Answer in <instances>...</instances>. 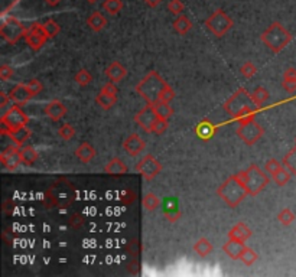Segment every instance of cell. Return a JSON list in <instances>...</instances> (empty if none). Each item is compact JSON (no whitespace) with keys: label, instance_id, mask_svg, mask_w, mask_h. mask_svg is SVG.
<instances>
[{"label":"cell","instance_id":"cell-53","mask_svg":"<svg viewBox=\"0 0 296 277\" xmlns=\"http://www.w3.org/2000/svg\"><path fill=\"white\" fill-rule=\"evenodd\" d=\"M45 2H46L48 5H51V6H55V5H58L61 0H45Z\"/></svg>","mask_w":296,"mask_h":277},{"label":"cell","instance_id":"cell-27","mask_svg":"<svg viewBox=\"0 0 296 277\" xmlns=\"http://www.w3.org/2000/svg\"><path fill=\"white\" fill-rule=\"evenodd\" d=\"M95 103L98 104L103 110H110L113 108L117 103V97L116 95H110V94H106V92H101L95 97Z\"/></svg>","mask_w":296,"mask_h":277},{"label":"cell","instance_id":"cell-9","mask_svg":"<svg viewBox=\"0 0 296 277\" xmlns=\"http://www.w3.org/2000/svg\"><path fill=\"white\" fill-rule=\"evenodd\" d=\"M265 133L263 127L259 123H256L253 120H249V122H244V123H239V129H237V136L243 140V143L247 146H252V144L257 143L262 136Z\"/></svg>","mask_w":296,"mask_h":277},{"label":"cell","instance_id":"cell-1","mask_svg":"<svg viewBox=\"0 0 296 277\" xmlns=\"http://www.w3.org/2000/svg\"><path fill=\"white\" fill-rule=\"evenodd\" d=\"M260 107L254 103L252 94L244 88H239L233 95L224 103V110L237 120V123H244L253 120Z\"/></svg>","mask_w":296,"mask_h":277},{"label":"cell","instance_id":"cell-49","mask_svg":"<svg viewBox=\"0 0 296 277\" xmlns=\"http://www.w3.org/2000/svg\"><path fill=\"white\" fill-rule=\"evenodd\" d=\"M101 92H106V94H110V95H116L117 97V87L114 82H107L106 85L101 88Z\"/></svg>","mask_w":296,"mask_h":277},{"label":"cell","instance_id":"cell-48","mask_svg":"<svg viewBox=\"0 0 296 277\" xmlns=\"http://www.w3.org/2000/svg\"><path fill=\"white\" fill-rule=\"evenodd\" d=\"M282 87L285 88V91L295 92L296 91V78H286V80L283 78Z\"/></svg>","mask_w":296,"mask_h":277},{"label":"cell","instance_id":"cell-39","mask_svg":"<svg viewBox=\"0 0 296 277\" xmlns=\"http://www.w3.org/2000/svg\"><path fill=\"white\" fill-rule=\"evenodd\" d=\"M74 80L80 87H87V85H90V82L93 81V77H91L90 72L83 68V70H80V71L75 74Z\"/></svg>","mask_w":296,"mask_h":277},{"label":"cell","instance_id":"cell-6","mask_svg":"<svg viewBox=\"0 0 296 277\" xmlns=\"http://www.w3.org/2000/svg\"><path fill=\"white\" fill-rule=\"evenodd\" d=\"M0 123H2V134H6L18 127H22V126H28L29 123V117L28 114L25 113L21 108L19 104L11 107L8 112L2 114V119H0Z\"/></svg>","mask_w":296,"mask_h":277},{"label":"cell","instance_id":"cell-34","mask_svg":"<svg viewBox=\"0 0 296 277\" xmlns=\"http://www.w3.org/2000/svg\"><path fill=\"white\" fill-rule=\"evenodd\" d=\"M159 205H160V199L158 198V195H155L153 192L145 194V196H143V206H145V209L155 211Z\"/></svg>","mask_w":296,"mask_h":277},{"label":"cell","instance_id":"cell-51","mask_svg":"<svg viewBox=\"0 0 296 277\" xmlns=\"http://www.w3.org/2000/svg\"><path fill=\"white\" fill-rule=\"evenodd\" d=\"M283 78H296V68H287L283 72Z\"/></svg>","mask_w":296,"mask_h":277},{"label":"cell","instance_id":"cell-26","mask_svg":"<svg viewBox=\"0 0 296 277\" xmlns=\"http://www.w3.org/2000/svg\"><path fill=\"white\" fill-rule=\"evenodd\" d=\"M214 247H212L211 241L208 238H200L195 244H194V251L198 254L200 257H207L208 254H211Z\"/></svg>","mask_w":296,"mask_h":277},{"label":"cell","instance_id":"cell-47","mask_svg":"<svg viewBox=\"0 0 296 277\" xmlns=\"http://www.w3.org/2000/svg\"><path fill=\"white\" fill-rule=\"evenodd\" d=\"M26 84H28L29 90H31L32 94H33V97H35V95H38L39 92L42 91V84L38 81V80H31V81L26 82Z\"/></svg>","mask_w":296,"mask_h":277},{"label":"cell","instance_id":"cell-45","mask_svg":"<svg viewBox=\"0 0 296 277\" xmlns=\"http://www.w3.org/2000/svg\"><path fill=\"white\" fill-rule=\"evenodd\" d=\"M168 11L173 15H181L184 11V3L182 0H170L168 3Z\"/></svg>","mask_w":296,"mask_h":277},{"label":"cell","instance_id":"cell-20","mask_svg":"<svg viewBox=\"0 0 296 277\" xmlns=\"http://www.w3.org/2000/svg\"><path fill=\"white\" fill-rule=\"evenodd\" d=\"M246 244L242 241H235V240H228V243H225L222 246V250L227 256L230 257L231 260H240V256L243 253Z\"/></svg>","mask_w":296,"mask_h":277},{"label":"cell","instance_id":"cell-19","mask_svg":"<svg viewBox=\"0 0 296 277\" xmlns=\"http://www.w3.org/2000/svg\"><path fill=\"white\" fill-rule=\"evenodd\" d=\"M106 75L111 82H120L127 75V70L119 61H113L107 67Z\"/></svg>","mask_w":296,"mask_h":277},{"label":"cell","instance_id":"cell-24","mask_svg":"<svg viewBox=\"0 0 296 277\" xmlns=\"http://www.w3.org/2000/svg\"><path fill=\"white\" fill-rule=\"evenodd\" d=\"M217 132V126L215 124H212L210 120H202L201 123L198 124V126H195V133L198 134L201 139L204 140H208V139H211L214 133Z\"/></svg>","mask_w":296,"mask_h":277},{"label":"cell","instance_id":"cell-33","mask_svg":"<svg viewBox=\"0 0 296 277\" xmlns=\"http://www.w3.org/2000/svg\"><path fill=\"white\" fill-rule=\"evenodd\" d=\"M252 98H253L254 103L262 108L263 104L269 100V91H267L266 88H263V87H257V88L252 92Z\"/></svg>","mask_w":296,"mask_h":277},{"label":"cell","instance_id":"cell-32","mask_svg":"<svg viewBox=\"0 0 296 277\" xmlns=\"http://www.w3.org/2000/svg\"><path fill=\"white\" fill-rule=\"evenodd\" d=\"M42 29L45 32V35L48 36V39H51V38H55L60 31H61V28H60V25L56 23V22L53 21V19H48L46 22H43L42 23Z\"/></svg>","mask_w":296,"mask_h":277},{"label":"cell","instance_id":"cell-8","mask_svg":"<svg viewBox=\"0 0 296 277\" xmlns=\"http://www.w3.org/2000/svg\"><path fill=\"white\" fill-rule=\"evenodd\" d=\"M233 19L221 9L214 12L211 16L205 21V28L217 38H222L227 32L233 28Z\"/></svg>","mask_w":296,"mask_h":277},{"label":"cell","instance_id":"cell-29","mask_svg":"<svg viewBox=\"0 0 296 277\" xmlns=\"http://www.w3.org/2000/svg\"><path fill=\"white\" fill-rule=\"evenodd\" d=\"M191 28H192V22H191L190 18L185 16V15H180L178 19L173 22V29H175L176 33H180V35L188 33V32L191 31Z\"/></svg>","mask_w":296,"mask_h":277},{"label":"cell","instance_id":"cell-35","mask_svg":"<svg viewBox=\"0 0 296 277\" xmlns=\"http://www.w3.org/2000/svg\"><path fill=\"white\" fill-rule=\"evenodd\" d=\"M103 9L108 13V15H117L119 12L123 9V2L122 0H104L103 3Z\"/></svg>","mask_w":296,"mask_h":277},{"label":"cell","instance_id":"cell-7","mask_svg":"<svg viewBox=\"0 0 296 277\" xmlns=\"http://www.w3.org/2000/svg\"><path fill=\"white\" fill-rule=\"evenodd\" d=\"M26 28L18 18L15 16H3L0 23V35L9 43H16L21 38H25Z\"/></svg>","mask_w":296,"mask_h":277},{"label":"cell","instance_id":"cell-14","mask_svg":"<svg viewBox=\"0 0 296 277\" xmlns=\"http://www.w3.org/2000/svg\"><path fill=\"white\" fill-rule=\"evenodd\" d=\"M145 147H146L145 140L136 133L130 134L126 140L123 142V149H125L127 152V154L132 156V157L139 156V153H142V152L145 150Z\"/></svg>","mask_w":296,"mask_h":277},{"label":"cell","instance_id":"cell-44","mask_svg":"<svg viewBox=\"0 0 296 277\" xmlns=\"http://www.w3.org/2000/svg\"><path fill=\"white\" fill-rule=\"evenodd\" d=\"M283 168V163H280V162H277L276 159H269L267 162H266V172L269 175H275L279 169H282Z\"/></svg>","mask_w":296,"mask_h":277},{"label":"cell","instance_id":"cell-52","mask_svg":"<svg viewBox=\"0 0 296 277\" xmlns=\"http://www.w3.org/2000/svg\"><path fill=\"white\" fill-rule=\"evenodd\" d=\"M143 2H145V3L148 5L149 8H158L159 5H160V3H162L163 0H143Z\"/></svg>","mask_w":296,"mask_h":277},{"label":"cell","instance_id":"cell-13","mask_svg":"<svg viewBox=\"0 0 296 277\" xmlns=\"http://www.w3.org/2000/svg\"><path fill=\"white\" fill-rule=\"evenodd\" d=\"M0 160L5 166V169L8 171H16L19 168V164H22V157H21V146L15 144V146H9L6 147L2 154H0Z\"/></svg>","mask_w":296,"mask_h":277},{"label":"cell","instance_id":"cell-46","mask_svg":"<svg viewBox=\"0 0 296 277\" xmlns=\"http://www.w3.org/2000/svg\"><path fill=\"white\" fill-rule=\"evenodd\" d=\"M13 74H15V70L12 68L11 65H6V64H3V65L0 67V78H2L3 81H8V80H11L12 77H13Z\"/></svg>","mask_w":296,"mask_h":277},{"label":"cell","instance_id":"cell-4","mask_svg":"<svg viewBox=\"0 0 296 277\" xmlns=\"http://www.w3.org/2000/svg\"><path fill=\"white\" fill-rule=\"evenodd\" d=\"M168 82L165 81L156 71H150L136 85V92L148 104H155L159 101V94L166 87Z\"/></svg>","mask_w":296,"mask_h":277},{"label":"cell","instance_id":"cell-40","mask_svg":"<svg viewBox=\"0 0 296 277\" xmlns=\"http://www.w3.org/2000/svg\"><path fill=\"white\" fill-rule=\"evenodd\" d=\"M58 136L64 139V140H71L75 136V129L71 124H63L58 130Z\"/></svg>","mask_w":296,"mask_h":277},{"label":"cell","instance_id":"cell-30","mask_svg":"<svg viewBox=\"0 0 296 277\" xmlns=\"http://www.w3.org/2000/svg\"><path fill=\"white\" fill-rule=\"evenodd\" d=\"M290 171L287 169V168H282V169H279L275 175H272V179H273V182H275L277 186H285L289 181H290Z\"/></svg>","mask_w":296,"mask_h":277},{"label":"cell","instance_id":"cell-36","mask_svg":"<svg viewBox=\"0 0 296 277\" xmlns=\"http://www.w3.org/2000/svg\"><path fill=\"white\" fill-rule=\"evenodd\" d=\"M282 163H283L285 168H287L290 171V174L296 176V144L295 147L283 157V162Z\"/></svg>","mask_w":296,"mask_h":277},{"label":"cell","instance_id":"cell-2","mask_svg":"<svg viewBox=\"0 0 296 277\" xmlns=\"http://www.w3.org/2000/svg\"><path fill=\"white\" fill-rule=\"evenodd\" d=\"M260 39L273 53H279L292 42V35L282 23L275 22L262 33Z\"/></svg>","mask_w":296,"mask_h":277},{"label":"cell","instance_id":"cell-11","mask_svg":"<svg viewBox=\"0 0 296 277\" xmlns=\"http://www.w3.org/2000/svg\"><path fill=\"white\" fill-rule=\"evenodd\" d=\"M48 36L45 35V32L42 29V23L39 22H35L32 23L31 26L26 29L25 33V41L29 45V48L33 51H39L43 46V43L46 42Z\"/></svg>","mask_w":296,"mask_h":277},{"label":"cell","instance_id":"cell-50","mask_svg":"<svg viewBox=\"0 0 296 277\" xmlns=\"http://www.w3.org/2000/svg\"><path fill=\"white\" fill-rule=\"evenodd\" d=\"M9 101H12L11 100V97H9V95H6V92H0V108H3V110H5V108H6V107H8V103H9Z\"/></svg>","mask_w":296,"mask_h":277},{"label":"cell","instance_id":"cell-17","mask_svg":"<svg viewBox=\"0 0 296 277\" xmlns=\"http://www.w3.org/2000/svg\"><path fill=\"white\" fill-rule=\"evenodd\" d=\"M163 215L165 218L169 221V223H176L178 219L182 215V212H181L180 206H178V202H176V199L175 198H166L165 201H163Z\"/></svg>","mask_w":296,"mask_h":277},{"label":"cell","instance_id":"cell-42","mask_svg":"<svg viewBox=\"0 0 296 277\" xmlns=\"http://www.w3.org/2000/svg\"><path fill=\"white\" fill-rule=\"evenodd\" d=\"M175 97V91L172 90L169 84H166V87L160 91L159 94V101H163V103H170Z\"/></svg>","mask_w":296,"mask_h":277},{"label":"cell","instance_id":"cell-15","mask_svg":"<svg viewBox=\"0 0 296 277\" xmlns=\"http://www.w3.org/2000/svg\"><path fill=\"white\" fill-rule=\"evenodd\" d=\"M9 97H11V100L13 103L22 105V104L28 103L31 98H33V94L29 90L28 84H16L11 90Z\"/></svg>","mask_w":296,"mask_h":277},{"label":"cell","instance_id":"cell-18","mask_svg":"<svg viewBox=\"0 0 296 277\" xmlns=\"http://www.w3.org/2000/svg\"><path fill=\"white\" fill-rule=\"evenodd\" d=\"M250 237H252V230L247 227V224H244V223H237L228 231V240H235V241L246 243Z\"/></svg>","mask_w":296,"mask_h":277},{"label":"cell","instance_id":"cell-5","mask_svg":"<svg viewBox=\"0 0 296 277\" xmlns=\"http://www.w3.org/2000/svg\"><path fill=\"white\" fill-rule=\"evenodd\" d=\"M237 178L243 182L244 188L250 196L259 195L269 184V178L254 163L250 164L244 172L237 174Z\"/></svg>","mask_w":296,"mask_h":277},{"label":"cell","instance_id":"cell-3","mask_svg":"<svg viewBox=\"0 0 296 277\" xmlns=\"http://www.w3.org/2000/svg\"><path fill=\"white\" fill-rule=\"evenodd\" d=\"M217 195L228 206L237 208L249 194L244 188L243 182L237 178V175H233L225 182H222L221 186L217 189Z\"/></svg>","mask_w":296,"mask_h":277},{"label":"cell","instance_id":"cell-10","mask_svg":"<svg viewBox=\"0 0 296 277\" xmlns=\"http://www.w3.org/2000/svg\"><path fill=\"white\" fill-rule=\"evenodd\" d=\"M162 171V164L156 160V157L153 154H145L139 163L136 164V172L142 175L146 181H152L155 179Z\"/></svg>","mask_w":296,"mask_h":277},{"label":"cell","instance_id":"cell-22","mask_svg":"<svg viewBox=\"0 0 296 277\" xmlns=\"http://www.w3.org/2000/svg\"><path fill=\"white\" fill-rule=\"evenodd\" d=\"M31 129H28V126H22V127H18V129H15V130H12L8 133V136L12 139V142L15 144H18V146H23L25 142H28L29 140V137H31Z\"/></svg>","mask_w":296,"mask_h":277},{"label":"cell","instance_id":"cell-28","mask_svg":"<svg viewBox=\"0 0 296 277\" xmlns=\"http://www.w3.org/2000/svg\"><path fill=\"white\" fill-rule=\"evenodd\" d=\"M21 157L22 163L26 164V166H32L38 160V152L32 146H25V147L21 146Z\"/></svg>","mask_w":296,"mask_h":277},{"label":"cell","instance_id":"cell-12","mask_svg":"<svg viewBox=\"0 0 296 277\" xmlns=\"http://www.w3.org/2000/svg\"><path fill=\"white\" fill-rule=\"evenodd\" d=\"M158 120V114L155 112L153 105L152 104H146L136 116H135V122L139 127L146 132V133H152V129H153V124Z\"/></svg>","mask_w":296,"mask_h":277},{"label":"cell","instance_id":"cell-43","mask_svg":"<svg viewBox=\"0 0 296 277\" xmlns=\"http://www.w3.org/2000/svg\"><path fill=\"white\" fill-rule=\"evenodd\" d=\"M168 130V120L166 119H160L158 117V120L153 124V129H152V133L162 134Z\"/></svg>","mask_w":296,"mask_h":277},{"label":"cell","instance_id":"cell-37","mask_svg":"<svg viewBox=\"0 0 296 277\" xmlns=\"http://www.w3.org/2000/svg\"><path fill=\"white\" fill-rule=\"evenodd\" d=\"M295 214L292 212V209H289V208H283L279 214H277V219H279V223L282 224V226L289 227L293 221H295Z\"/></svg>","mask_w":296,"mask_h":277},{"label":"cell","instance_id":"cell-16","mask_svg":"<svg viewBox=\"0 0 296 277\" xmlns=\"http://www.w3.org/2000/svg\"><path fill=\"white\" fill-rule=\"evenodd\" d=\"M43 113L46 114L52 122H58V120H61L64 116L67 114V107H65V104L63 101L52 100V101H49V103L45 105Z\"/></svg>","mask_w":296,"mask_h":277},{"label":"cell","instance_id":"cell-21","mask_svg":"<svg viewBox=\"0 0 296 277\" xmlns=\"http://www.w3.org/2000/svg\"><path fill=\"white\" fill-rule=\"evenodd\" d=\"M75 156L78 157V160H81L83 163H90L95 157V149L90 143H81L77 150H75Z\"/></svg>","mask_w":296,"mask_h":277},{"label":"cell","instance_id":"cell-31","mask_svg":"<svg viewBox=\"0 0 296 277\" xmlns=\"http://www.w3.org/2000/svg\"><path fill=\"white\" fill-rule=\"evenodd\" d=\"M153 105V108H155V112L158 114V117L160 119H169L170 116L173 114V110H172V107L169 105V103H163V101H156L155 104H152Z\"/></svg>","mask_w":296,"mask_h":277},{"label":"cell","instance_id":"cell-38","mask_svg":"<svg viewBox=\"0 0 296 277\" xmlns=\"http://www.w3.org/2000/svg\"><path fill=\"white\" fill-rule=\"evenodd\" d=\"M259 258V256H257V253L254 251V250H252L250 247H244L243 253H242V256H240V261H243L246 266H252V264H254V261Z\"/></svg>","mask_w":296,"mask_h":277},{"label":"cell","instance_id":"cell-25","mask_svg":"<svg viewBox=\"0 0 296 277\" xmlns=\"http://www.w3.org/2000/svg\"><path fill=\"white\" fill-rule=\"evenodd\" d=\"M87 25L91 31L100 32L104 29L107 25V19L100 13V12H93L88 18H87Z\"/></svg>","mask_w":296,"mask_h":277},{"label":"cell","instance_id":"cell-54","mask_svg":"<svg viewBox=\"0 0 296 277\" xmlns=\"http://www.w3.org/2000/svg\"><path fill=\"white\" fill-rule=\"evenodd\" d=\"M87 2H90V3H95L97 0H87Z\"/></svg>","mask_w":296,"mask_h":277},{"label":"cell","instance_id":"cell-23","mask_svg":"<svg viewBox=\"0 0 296 277\" xmlns=\"http://www.w3.org/2000/svg\"><path fill=\"white\" fill-rule=\"evenodd\" d=\"M104 172L111 176H122V175L127 174V166L123 163L122 159L119 157H113L104 168Z\"/></svg>","mask_w":296,"mask_h":277},{"label":"cell","instance_id":"cell-41","mask_svg":"<svg viewBox=\"0 0 296 277\" xmlns=\"http://www.w3.org/2000/svg\"><path fill=\"white\" fill-rule=\"evenodd\" d=\"M240 72H242V75H243L244 78H252V77H254V74L257 72V68H256V65H254L253 62L247 61L242 65Z\"/></svg>","mask_w":296,"mask_h":277}]
</instances>
